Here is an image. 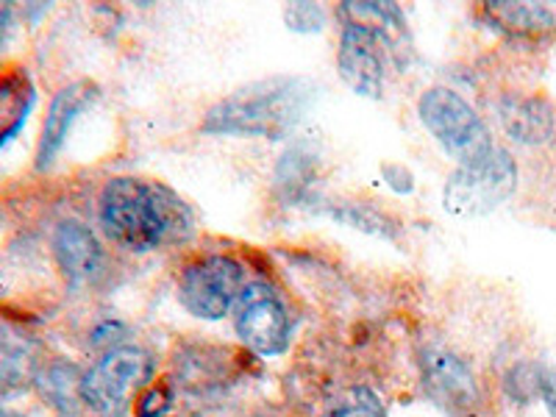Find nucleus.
<instances>
[{
  "label": "nucleus",
  "mask_w": 556,
  "mask_h": 417,
  "mask_svg": "<svg viewBox=\"0 0 556 417\" xmlns=\"http://www.w3.org/2000/svg\"><path fill=\"white\" fill-rule=\"evenodd\" d=\"M28 374H31V362H28L26 351L14 342L0 340V392L23 387Z\"/></svg>",
  "instance_id": "15"
},
{
  "label": "nucleus",
  "mask_w": 556,
  "mask_h": 417,
  "mask_svg": "<svg viewBox=\"0 0 556 417\" xmlns=\"http://www.w3.org/2000/svg\"><path fill=\"white\" fill-rule=\"evenodd\" d=\"M486 14L501 28L513 34H523V37H534V34H545L556 28V3H513V0H501V3H486Z\"/></svg>",
  "instance_id": "13"
},
{
  "label": "nucleus",
  "mask_w": 556,
  "mask_h": 417,
  "mask_svg": "<svg viewBox=\"0 0 556 417\" xmlns=\"http://www.w3.org/2000/svg\"><path fill=\"white\" fill-rule=\"evenodd\" d=\"M420 121L434 134V139L462 165L476 162L493 151V137L486 131L476 109L459 92L445 87H434L420 98Z\"/></svg>",
  "instance_id": "4"
},
{
  "label": "nucleus",
  "mask_w": 556,
  "mask_h": 417,
  "mask_svg": "<svg viewBox=\"0 0 556 417\" xmlns=\"http://www.w3.org/2000/svg\"><path fill=\"white\" fill-rule=\"evenodd\" d=\"M312 87L304 78H267L208 109L203 131L242 137H285L306 112Z\"/></svg>",
  "instance_id": "2"
},
{
  "label": "nucleus",
  "mask_w": 556,
  "mask_h": 417,
  "mask_svg": "<svg viewBox=\"0 0 556 417\" xmlns=\"http://www.w3.org/2000/svg\"><path fill=\"white\" fill-rule=\"evenodd\" d=\"M518 167L504 148H493L486 156L459 165L445 184L443 203L456 217H481L498 208L513 195Z\"/></svg>",
  "instance_id": "3"
},
{
  "label": "nucleus",
  "mask_w": 556,
  "mask_h": 417,
  "mask_svg": "<svg viewBox=\"0 0 556 417\" xmlns=\"http://www.w3.org/2000/svg\"><path fill=\"white\" fill-rule=\"evenodd\" d=\"M242 295V267L228 256H208L181 276V304L203 320H220Z\"/></svg>",
  "instance_id": "6"
},
{
  "label": "nucleus",
  "mask_w": 556,
  "mask_h": 417,
  "mask_svg": "<svg viewBox=\"0 0 556 417\" xmlns=\"http://www.w3.org/2000/svg\"><path fill=\"white\" fill-rule=\"evenodd\" d=\"M287 23L298 31H315L323 26V12L312 3H295V7L287 9Z\"/></svg>",
  "instance_id": "18"
},
{
  "label": "nucleus",
  "mask_w": 556,
  "mask_h": 417,
  "mask_svg": "<svg viewBox=\"0 0 556 417\" xmlns=\"http://www.w3.org/2000/svg\"><path fill=\"white\" fill-rule=\"evenodd\" d=\"M420 367H424L426 390L440 406H445L454 415H462V412H470L479 404L473 374L459 356L448 354L443 348H429L420 356Z\"/></svg>",
  "instance_id": "9"
},
{
  "label": "nucleus",
  "mask_w": 556,
  "mask_h": 417,
  "mask_svg": "<svg viewBox=\"0 0 556 417\" xmlns=\"http://www.w3.org/2000/svg\"><path fill=\"white\" fill-rule=\"evenodd\" d=\"M323 417H384V409L367 387H356V390H348L342 399H337Z\"/></svg>",
  "instance_id": "16"
},
{
  "label": "nucleus",
  "mask_w": 556,
  "mask_h": 417,
  "mask_svg": "<svg viewBox=\"0 0 556 417\" xmlns=\"http://www.w3.org/2000/svg\"><path fill=\"white\" fill-rule=\"evenodd\" d=\"M153 362L139 348H114L81 379V401L96 412L121 409L151 379Z\"/></svg>",
  "instance_id": "5"
},
{
  "label": "nucleus",
  "mask_w": 556,
  "mask_h": 417,
  "mask_svg": "<svg viewBox=\"0 0 556 417\" xmlns=\"http://www.w3.org/2000/svg\"><path fill=\"white\" fill-rule=\"evenodd\" d=\"M167 401H170V395H167V390H162V387H156V390H151L146 395V399L139 401L137 412L139 417H156L159 412H165Z\"/></svg>",
  "instance_id": "19"
},
{
  "label": "nucleus",
  "mask_w": 556,
  "mask_h": 417,
  "mask_svg": "<svg viewBox=\"0 0 556 417\" xmlns=\"http://www.w3.org/2000/svg\"><path fill=\"white\" fill-rule=\"evenodd\" d=\"M331 215H334L337 220L348 223V226L365 228V231H374V235H387V220H384V217L376 215V212H370V208H359V206H356V203H348V206L334 208Z\"/></svg>",
  "instance_id": "17"
},
{
  "label": "nucleus",
  "mask_w": 556,
  "mask_h": 417,
  "mask_svg": "<svg viewBox=\"0 0 556 417\" xmlns=\"http://www.w3.org/2000/svg\"><path fill=\"white\" fill-rule=\"evenodd\" d=\"M0 417H20L17 412H7V409H0Z\"/></svg>",
  "instance_id": "22"
},
{
  "label": "nucleus",
  "mask_w": 556,
  "mask_h": 417,
  "mask_svg": "<svg viewBox=\"0 0 556 417\" xmlns=\"http://www.w3.org/2000/svg\"><path fill=\"white\" fill-rule=\"evenodd\" d=\"M540 392H543V399L545 404H548L551 415L556 417V376L554 374L540 376Z\"/></svg>",
  "instance_id": "20"
},
{
  "label": "nucleus",
  "mask_w": 556,
  "mask_h": 417,
  "mask_svg": "<svg viewBox=\"0 0 556 417\" xmlns=\"http://www.w3.org/2000/svg\"><path fill=\"white\" fill-rule=\"evenodd\" d=\"M53 248H56L59 267H62L70 281H89L101 270V245H98L96 235L87 226H81V223H62L56 228V237H53Z\"/></svg>",
  "instance_id": "10"
},
{
  "label": "nucleus",
  "mask_w": 556,
  "mask_h": 417,
  "mask_svg": "<svg viewBox=\"0 0 556 417\" xmlns=\"http://www.w3.org/2000/svg\"><path fill=\"white\" fill-rule=\"evenodd\" d=\"M9 20H12V9H9L7 3H0V42H3V39H7Z\"/></svg>",
  "instance_id": "21"
},
{
  "label": "nucleus",
  "mask_w": 556,
  "mask_h": 417,
  "mask_svg": "<svg viewBox=\"0 0 556 417\" xmlns=\"http://www.w3.org/2000/svg\"><path fill=\"white\" fill-rule=\"evenodd\" d=\"M237 334L256 354H281L290 340V317L285 306L265 285H251L242 290L237 309Z\"/></svg>",
  "instance_id": "7"
},
{
  "label": "nucleus",
  "mask_w": 556,
  "mask_h": 417,
  "mask_svg": "<svg viewBox=\"0 0 556 417\" xmlns=\"http://www.w3.org/2000/svg\"><path fill=\"white\" fill-rule=\"evenodd\" d=\"M92 98V87L89 84H73V87L62 89L51 103V112L45 117L42 137H39V151H37V167H48L56 159L59 148L64 146L70 126L76 123L81 109L87 106Z\"/></svg>",
  "instance_id": "11"
},
{
  "label": "nucleus",
  "mask_w": 556,
  "mask_h": 417,
  "mask_svg": "<svg viewBox=\"0 0 556 417\" xmlns=\"http://www.w3.org/2000/svg\"><path fill=\"white\" fill-rule=\"evenodd\" d=\"M345 17L354 26L370 28L376 37L395 39L406 34V23L401 17V9L392 3H345Z\"/></svg>",
  "instance_id": "14"
},
{
  "label": "nucleus",
  "mask_w": 556,
  "mask_h": 417,
  "mask_svg": "<svg viewBox=\"0 0 556 417\" xmlns=\"http://www.w3.org/2000/svg\"><path fill=\"white\" fill-rule=\"evenodd\" d=\"M501 123L506 134L518 142L538 146L554 134V114L548 103L529 96H506L501 101Z\"/></svg>",
  "instance_id": "12"
},
{
  "label": "nucleus",
  "mask_w": 556,
  "mask_h": 417,
  "mask_svg": "<svg viewBox=\"0 0 556 417\" xmlns=\"http://www.w3.org/2000/svg\"><path fill=\"white\" fill-rule=\"evenodd\" d=\"M340 76L356 96L381 98L384 87V67H381V37L370 28L348 23L340 42Z\"/></svg>",
  "instance_id": "8"
},
{
  "label": "nucleus",
  "mask_w": 556,
  "mask_h": 417,
  "mask_svg": "<svg viewBox=\"0 0 556 417\" xmlns=\"http://www.w3.org/2000/svg\"><path fill=\"white\" fill-rule=\"evenodd\" d=\"M106 235L137 253L190 237L192 215L187 203L162 184L146 178H112L101 195Z\"/></svg>",
  "instance_id": "1"
}]
</instances>
